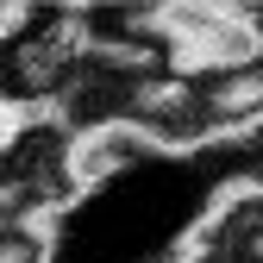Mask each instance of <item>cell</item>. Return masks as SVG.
<instances>
[{"label": "cell", "mask_w": 263, "mask_h": 263, "mask_svg": "<svg viewBox=\"0 0 263 263\" xmlns=\"http://www.w3.org/2000/svg\"><path fill=\"white\" fill-rule=\"evenodd\" d=\"M157 144L144 138L138 125H101V132H82L76 151H69V182L76 194H94V188H107L119 182L125 170H138V163H151Z\"/></svg>", "instance_id": "obj_1"}]
</instances>
